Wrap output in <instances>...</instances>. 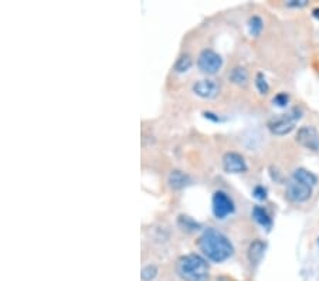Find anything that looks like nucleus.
Segmentation results:
<instances>
[{"label": "nucleus", "instance_id": "f03ea898", "mask_svg": "<svg viewBox=\"0 0 319 281\" xmlns=\"http://www.w3.org/2000/svg\"><path fill=\"white\" fill-rule=\"evenodd\" d=\"M177 274L186 281H203L209 276V263L199 254H188L177 261Z\"/></svg>", "mask_w": 319, "mask_h": 281}, {"label": "nucleus", "instance_id": "39448f33", "mask_svg": "<svg viewBox=\"0 0 319 281\" xmlns=\"http://www.w3.org/2000/svg\"><path fill=\"white\" fill-rule=\"evenodd\" d=\"M212 205H213V213L217 219H226L229 215H232L234 212V203H233L232 197L221 191H217L213 195Z\"/></svg>", "mask_w": 319, "mask_h": 281}, {"label": "nucleus", "instance_id": "0eeeda50", "mask_svg": "<svg viewBox=\"0 0 319 281\" xmlns=\"http://www.w3.org/2000/svg\"><path fill=\"white\" fill-rule=\"evenodd\" d=\"M297 142L306 149L318 151L319 149V133L315 127L305 125L301 127L297 133Z\"/></svg>", "mask_w": 319, "mask_h": 281}, {"label": "nucleus", "instance_id": "1a4fd4ad", "mask_svg": "<svg viewBox=\"0 0 319 281\" xmlns=\"http://www.w3.org/2000/svg\"><path fill=\"white\" fill-rule=\"evenodd\" d=\"M193 92L202 98L210 100V98L217 97V94L220 92V86L216 80H200V81L194 83Z\"/></svg>", "mask_w": 319, "mask_h": 281}, {"label": "nucleus", "instance_id": "9d476101", "mask_svg": "<svg viewBox=\"0 0 319 281\" xmlns=\"http://www.w3.org/2000/svg\"><path fill=\"white\" fill-rule=\"evenodd\" d=\"M264 250H265V244L262 243L261 240H254L250 247H248V260L251 264H258L261 261L262 256H264Z\"/></svg>", "mask_w": 319, "mask_h": 281}, {"label": "nucleus", "instance_id": "20e7f679", "mask_svg": "<svg viewBox=\"0 0 319 281\" xmlns=\"http://www.w3.org/2000/svg\"><path fill=\"white\" fill-rule=\"evenodd\" d=\"M197 65L204 74H216L223 65V59L216 51L206 48L197 57Z\"/></svg>", "mask_w": 319, "mask_h": 281}, {"label": "nucleus", "instance_id": "5701e85b", "mask_svg": "<svg viewBox=\"0 0 319 281\" xmlns=\"http://www.w3.org/2000/svg\"><path fill=\"white\" fill-rule=\"evenodd\" d=\"M312 15L315 16L317 19H319V7H317V9H314V12H312Z\"/></svg>", "mask_w": 319, "mask_h": 281}, {"label": "nucleus", "instance_id": "f257e3e1", "mask_svg": "<svg viewBox=\"0 0 319 281\" xmlns=\"http://www.w3.org/2000/svg\"><path fill=\"white\" fill-rule=\"evenodd\" d=\"M199 247L203 254L214 263H221L230 259L234 247L230 240L214 227H207L199 238Z\"/></svg>", "mask_w": 319, "mask_h": 281}, {"label": "nucleus", "instance_id": "6e6552de", "mask_svg": "<svg viewBox=\"0 0 319 281\" xmlns=\"http://www.w3.org/2000/svg\"><path fill=\"white\" fill-rule=\"evenodd\" d=\"M223 168L229 173H243L247 171L246 159L237 152H227L223 156Z\"/></svg>", "mask_w": 319, "mask_h": 281}, {"label": "nucleus", "instance_id": "412c9836", "mask_svg": "<svg viewBox=\"0 0 319 281\" xmlns=\"http://www.w3.org/2000/svg\"><path fill=\"white\" fill-rule=\"evenodd\" d=\"M254 196H255L258 200H264V199H267V191H265L262 186H257V188L254 189Z\"/></svg>", "mask_w": 319, "mask_h": 281}, {"label": "nucleus", "instance_id": "a211bd4d", "mask_svg": "<svg viewBox=\"0 0 319 281\" xmlns=\"http://www.w3.org/2000/svg\"><path fill=\"white\" fill-rule=\"evenodd\" d=\"M156 276H158V268H156V266L149 264V266L144 267V270H142V280L152 281Z\"/></svg>", "mask_w": 319, "mask_h": 281}, {"label": "nucleus", "instance_id": "dca6fc26", "mask_svg": "<svg viewBox=\"0 0 319 281\" xmlns=\"http://www.w3.org/2000/svg\"><path fill=\"white\" fill-rule=\"evenodd\" d=\"M190 67H191V59L189 56H182L174 64V70L177 73H186Z\"/></svg>", "mask_w": 319, "mask_h": 281}, {"label": "nucleus", "instance_id": "f3484780", "mask_svg": "<svg viewBox=\"0 0 319 281\" xmlns=\"http://www.w3.org/2000/svg\"><path fill=\"white\" fill-rule=\"evenodd\" d=\"M179 224H180L183 229H186V230H197V229L200 227L199 223L191 220L189 216H180V217H179Z\"/></svg>", "mask_w": 319, "mask_h": 281}, {"label": "nucleus", "instance_id": "9b49d317", "mask_svg": "<svg viewBox=\"0 0 319 281\" xmlns=\"http://www.w3.org/2000/svg\"><path fill=\"white\" fill-rule=\"evenodd\" d=\"M168 182H169V186L172 189H183L185 186H188L190 183V178L182 171H172Z\"/></svg>", "mask_w": 319, "mask_h": 281}, {"label": "nucleus", "instance_id": "f8f14e48", "mask_svg": "<svg viewBox=\"0 0 319 281\" xmlns=\"http://www.w3.org/2000/svg\"><path fill=\"white\" fill-rule=\"evenodd\" d=\"M292 178L299 180V182H302V183L308 185V186H311V188L315 186L317 182H318V178H317L312 172L306 171V169H304V168H298V169H295L294 173H292Z\"/></svg>", "mask_w": 319, "mask_h": 281}, {"label": "nucleus", "instance_id": "2eb2a0df", "mask_svg": "<svg viewBox=\"0 0 319 281\" xmlns=\"http://www.w3.org/2000/svg\"><path fill=\"white\" fill-rule=\"evenodd\" d=\"M248 29H250L251 36H258L262 30L261 17H258V16H253V17L248 20Z\"/></svg>", "mask_w": 319, "mask_h": 281}, {"label": "nucleus", "instance_id": "4be33fe9", "mask_svg": "<svg viewBox=\"0 0 319 281\" xmlns=\"http://www.w3.org/2000/svg\"><path fill=\"white\" fill-rule=\"evenodd\" d=\"M308 0H290L287 4L288 6H292V7H302V6H306Z\"/></svg>", "mask_w": 319, "mask_h": 281}, {"label": "nucleus", "instance_id": "aec40b11", "mask_svg": "<svg viewBox=\"0 0 319 281\" xmlns=\"http://www.w3.org/2000/svg\"><path fill=\"white\" fill-rule=\"evenodd\" d=\"M273 101H274V104L278 105V107H285V105L288 104V101H290V97H288V94L281 92V94H276Z\"/></svg>", "mask_w": 319, "mask_h": 281}, {"label": "nucleus", "instance_id": "4468645a", "mask_svg": "<svg viewBox=\"0 0 319 281\" xmlns=\"http://www.w3.org/2000/svg\"><path fill=\"white\" fill-rule=\"evenodd\" d=\"M230 80L237 86H246L248 81V73L243 67H235L230 73Z\"/></svg>", "mask_w": 319, "mask_h": 281}, {"label": "nucleus", "instance_id": "7ed1b4c3", "mask_svg": "<svg viewBox=\"0 0 319 281\" xmlns=\"http://www.w3.org/2000/svg\"><path fill=\"white\" fill-rule=\"evenodd\" d=\"M301 114H302L301 109L294 108L288 114H282L281 117L270 121L268 128H270L271 132L276 133V135H279V136L281 135H287V133H290L295 128V124H297L298 119L301 118Z\"/></svg>", "mask_w": 319, "mask_h": 281}, {"label": "nucleus", "instance_id": "6ab92c4d", "mask_svg": "<svg viewBox=\"0 0 319 281\" xmlns=\"http://www.w3.org/2000/svg\"><path fill=\"white\" fill-rule=\"evenodd\" d=\"M255 86H257V89L261 92V94H267L268 92V83H267V80H265V77L261 74V73H258L257 74V78H255Z\"/></svg>", "mask_w": 319, "mask_h": 281}, {"label": "nucleus", "instance_id": "423d86ee", "mask_svg": "<svg viewBox=\"0 0 319 281\" xmlns=\"http://www.w3.org/2000/svg\"><path fill=\"white\" fill-rule=\"evenodd\" d=\"M312 195V189L311 186L305 185L302 182L297 180V179H291L290 182L287 183V196L288 199L295 202V203H302L306 202Z\"/></svg>", "mask_w": 319, "mask_h": 281}, {"label": "nucleus", "instance_id": "ddd939ff", "mask_svg": "<svg viewBox=\"0 0 319 281\" xmlns=\"http://www.w3.org/2000/svg\"><path fill=\"white\" fill-rule=\"evenodd\" d=\"M253 216H254L255 222L258 223V224H261L262 227H265V229H271L273 220H271L270 215H268L262 207L260 206L254 207V210H253Z\"/></svg>", "mask_w": 319, "mask_h": 281}]
</instances>
